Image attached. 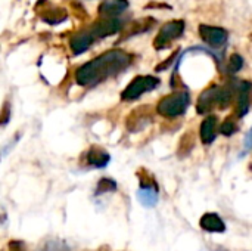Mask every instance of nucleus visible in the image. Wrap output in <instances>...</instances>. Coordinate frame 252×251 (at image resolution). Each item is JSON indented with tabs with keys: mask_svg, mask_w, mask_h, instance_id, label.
<instances>
[{
	"mask_svg": "<svg viewBox=\"0 0 252 251\" xmlns=\"http://www.w3.org/2000/svg\"><path fill=\"white\" fill-rule=\"evenodd\" d=\"M124 27V19L121 18H111V19H100L97 22H94L93 25H90L89 28H86V34L90 37L92 41L105 38L108 36H112L118 31H121Z\"/></svg>",
	"mask_w": 252,
	"mask_h": 251,
	"instance_id": "6",
	"label": "nucleus"
},
{
	"mask_svg": "<svg viewBox=\"0 0 252 251\" xmlns=\"http://www.w3.org/2000/svg\"><path fill=\"white\" fill-rule=\"evenodd\" d=\"M7 120H9V104L6 102V104H4V107H3V115H1V123H3V124H6V123H7Z\"/></svg>",
	"mask_w": 252,
	"mask_h": 251,
	"instance_id": "20",
	"label": "nucleus"
},
{
	"mask_svg": "<svg viewBox=\"0 0 252 251\" xmlns=\"http://www.w3.org/2000/svg\"><path fill=\"white\" fill-rule=\"evenodd\" d=\"M137 198L142 203V206H145V207L157 206V203H158V188H157V183L140 186V189L137 192Z\"/></svg>",
	"mask_w": 252,
	"mask_h": 251,
	"instance_id": "10",
	"label": "nucleus"
},
{
	"mask_svg": "<svg viewBox=\"0 0 252 251\" xmlns=\"http://www.w3.org/2000/svg\"><path fill=\"white\" fill-rule=\"evenodd\" d=\"M40 16L43 18V21H46L49 24H59V22L65 21L68 15L63 7L50 6V7L44 9V12H40Z\"/></svg>",
	"mask_w": 252,
	"mask_h": 251,
	"instance_id": "15",
	"label": "nucleus"
},
{
	"mask_svg": "<svg viewBox=\"0 0 252 251\" xmlns=\"http://www.w3.org/2000/svg\"><path fill=\"white\" fill-rule=\"evenodd\" d=\"M185 28H186V24L183 19H174V21L164 24L154 40V47L157 50H162V49L168 47L171 44V41H174L176 38H180L183 36Z\"/></svg>",
	"mask_w": 252,
	"mask_h": 251,
	"instance_id": "4",
	"label": "nucleus"
},
{
	"mask_svg": "<svg viewBox=\"0 0 252 251\" xmlns=\"http://www.w3.org/2000/svg\"><path fill=\"white\" fill-rule=\"evenodd\" d=\"M9 249H10V251H25L24 246H22L19 241H13V243H10V244H9Z\"/></svg>",
	"mask_w": 252,
	"mask_h": 251,
	"instance_id": "19",
	"label": "nucleus"
},
{
	"mask_svg": "<svg viewBox=\"0 0 252 251\" xmlns=\"http://www.w3.org/2000/svg\"><path fill=\"white\" fill-rule=\"evenodd\" d=\"M117 189V183L112 180V179H108V178H103L99 180L97 183V188H96V194H103V192H112Z\"/></svg>",
	"mask_w": 252,
	"mask_h": 251,
	"instance_id": "17",
	"label": "nucleus"
},
{
	"mask_svg": "<svg viewBox=\"0 0 252 251\" xmlns=\"http://www.w3.org/2000/svg\"><path fill=\"white\" fill-rule=\"evenodd\" d=\"M128 7V0H105L99 4V15L103 19L118 18Z\"/></svg>",
	"mask_w": 252,
	"mask_h": 251,
	"instance_id": "9",
	"label": "nucleus"
},
{
	"mask_svg": "<svg viewBox=\"0 0 252 251\" xmlns=\"http://www.w3.org/2000/svg\"><path fill=\"white\" fill-rule=\"evenodd\" d=\"M236 95H238V105L236 112L239 117H244L251 107L252 101V84L250 81H238L236 84Z\"/></svg>",
	"mask_w": 252,
	"mask_h": 251,
	"instance_id": "8",
	"label": "nucleus"
},
{
	"mask_svg": "<svg viewBox=\"0 0 252 251\" xmlns=\"http://www.w3.org/2000/svg\"><path fill=\"white\" fill-rule=\"evenodd\" d=\"M232 98L233 92L229 87L211 86L201 93L196 109L199 114H207L213 109H224L230 105Z\"/></svg>",
	"mask_w": 252,
	"mask_h": 251,
	"instance_id": "2",
	"label": "nucleus"
},
{
	"mask_svg": "<svg viewBox=\"0 0 252 251\" xmlns=\"http://www.w3.org/2000/svg\"><path fill=\"white\" fill-rule=\"evenodd\" d=\"M217 135V117H207L201 124V141L205 145L213 143Z\"/></svg>",
	"mask_w": 252,
	"mask_h": 251,
	"instance_id": "11",
	"label": "nucleus"
},
{
	"mask_svg": "<svg viewBox=\"0 0 252 251\" xmlns=\"http://www.w3.org/2000/svg\"><path fill=\"white\" fill-rule=\"evenodd\" d=\"M133 56L121 49L108 50L94 59L81 65L75 72V80L80 86H96L130 67Z\"/></svg>",
	"mask_w": 252,
	"mask_h": 251,
	"instance_id": "1",
	"label": "nucleus"
},
{
	"mask_svg": "<svg viewBox=\"0 0 252 251\" xmlns=\"http://www.w3.org/2000/svg\"><path fill=\"white\" fill-rule=\"evenodd\" d=\"M220 132H221L224 136H232V135L236 132V123H235L232 118H227V120L221 124Z\"/></svg>",
	"mask_w": 252,
	"mask_h": 251,
	"instance_id": "18",
	"label": "nucleus"
},
{
	"mask_svg": "<svg viewBox=\"0 0 252 251\" xmlns=\"http://www.w3.org/2000/svg\"><path fill=\"white\" fill-rule=\"evenodd\" d=\"M242 67H244V58H242L241 55L235 53V55L230 56V59H229L226 68H227V72L233 74V72H238Z\"/></svg>",
	"mask_w": 252,
	"mask_h": 251,
	"instance_id": "16",
	"label": "nucleus"
},
{
	"mask_svg": "<svg viewBox=\"0 0 252 251\" xmlns=\"http://www.w3.org/2000/svg\"><path fill=\"white\" fill-rule=\"evenodd\" d=\"M199 36L201 38L211 47H221L223 44H226L227 41V31L221 27H214V25H207V24H201L198 27Z\"/></svg>",
	"mask_w": 252,
	"mask_h": 251,
	"instance_id": "7",
	"label": "nucleus"
},
{
	"mask_svg": "<svg viewBox=\"0 0 252 251\" xmlns=\"http://www.w3.org/2000/svg\"><path fill=\"white\" fill-rule=\"evenodd\" d=\"M189 102H190V96L188 92H176L173 95L162 98L157 105V111L162 117H168V118L179 117L188 109Z\"/></svg>",
	"mask_w": 252,
	"mask_h": 251,
	"instance_id": "3",
	"label": "nucleus"
},
{
	"mask_svg": "<svg viewBox=\"0 0 252 251\" xmlns=\"http://www.w3.org/2000/svg\"><path fill=\"white\" fill-rule=\"evenodd\" d=\"M87 163L93 167L102 169L109 163V154L106 151H103L102 148L94 146L87 152Z\"/></svg>",
	"mask_w": 252,
	"mask_h": 251,
	"instance_id": "14",
	"label": "nucleus"
},
{
	"mask_svg": "<svg viewBox=\"0 0 252 251\" xmlns=\"http://www.w3.org/2000/svg\"><path fill=\"white\" fill-rule=\"evenodd\" d=\"M146 108H148V107H145L143 109H139V111L133 112L131 115H128V118H127V127H128V130L136 132V130H139V129H143L145 124L149 123L151 114L146 112V111H148Z\"/></svg>",
	"mask_w": 252,
	"mask_h": 251,
	"instance_id": "13",
	"label": "nucleus"
},
{
	"mask_svg": "<svg viewBox=\"0 0 252 251\" xmlns=\"http://www.w3.org/2000/svg\"><path fill=\"white\" fill-rule=\"evenodd\" d=\"M158 84H159V78H158V77H154V75H137V77L133 78V81L123 90L121 99H123V101H136V99L140 98L143 93L157 89Z\"/></svg>",
	"mask_w": 252,
	"mask_h": 251,
	"instance_id": "5",
	"label": "nucleus"
},
{
	"mask_svg": "<svg viewBox=\"0 0 252 251\" xmlns=\"http://www.w3.org/2000/svg\"><path fill=\"white\" fill-rule=\"evenodd\" d=\"M199 225H201L202 229H205L208 232H224L226 231L224 222L216 213H207V215H204L202 219H201V222H199Z\"/></svg>",
	"mask_w": 252,
	"mask_h": 251,
	"instance_id": "12",
	"label": "nucleus"
}]
</instances>
